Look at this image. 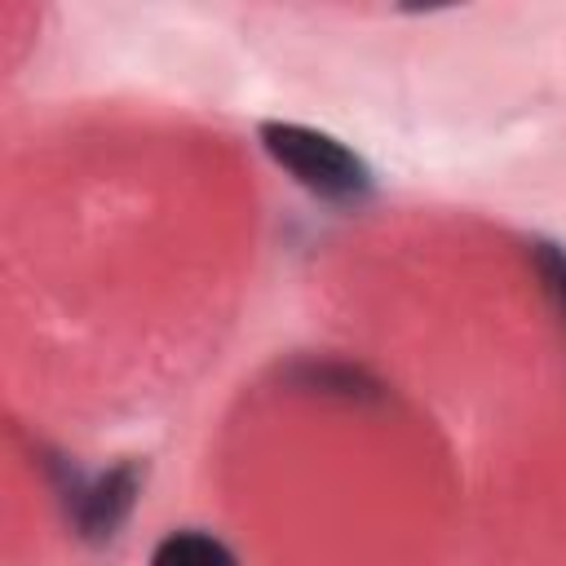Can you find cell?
Masks as SVG:
<instances>
[{
  "label": "cell",
  "instance_id": "cell-1",
  "mask_svg": "<svg viewBox=\"0 0 566 566\" xmlns=\"http://www.w3.org/2000/svg\"><path fill=\"white\" fill-rule=\"evenodd\" d=\"M261 146L265 155L310 195L323 203H363L371 195V168L358 150H349L340 137L292 124V119H265L261 124Z\"/></svg>",
  "mask_w": 566,
  "mask_h": 566
},
{
  "label": "cell",
  "instance_id": "cell-2",
  "mask_svg": "<svg viewBox=\"0 0 566 566\" xmlns=\"http://www.w3.org/2000/svg\"><path fill=\"white\" fill-rule=\"evenodd\" d=\"M142 464L137 460H119L102 473H88V478H71L66 482V509H71V522L84 539L102 544V539H115L119 526L128 522L137 495H142Z\"/></svg>",
  "mask_w": 566,
  "mask_h": 566
},
{
  "label": "cell",
  "instance_id": "cell-3",
  "mask_svg": "<svg viewBox=\"0 0 566 566\" xmlns=\"http://www.w3.org/2000/svg\"><path fill=\"white\" fill-rule=\"evenodd\" d=\"M150 566H239V562L217 535L186 526V531H168L150 548Z\"/></svg>",
  "mask_w": 566,
  "mask_h": 566
},
{
  "label": "cell",
  "instance_id": "cell-4",
  "mask_svg": "<svg viewBox=\"0 0 566 566\" xmlns=\"http://www.w3.org/2000/svg\"><path fill=\"white\" fill-rule=\"evenodd\" d=\"M531 261H535V274L544 283V296L553 301V310L566 323V248L562 243H548V239H535L531 243Z\"/></svg>",
  "mask_w": 566,
  "mask_h": 566
}]
</instances>
